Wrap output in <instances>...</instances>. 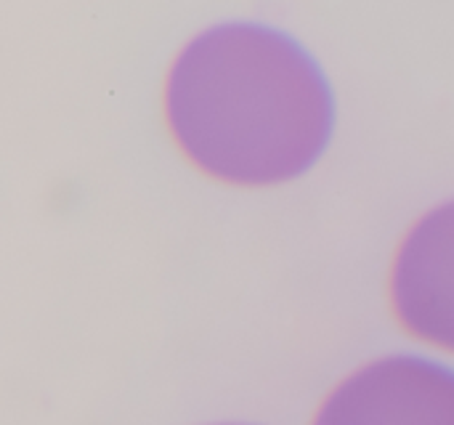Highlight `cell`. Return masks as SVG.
Returning <instances> with one entry per match:
<instances>
[{"instance_id":"obj_2","label":"cell","mask_w":454,"mask_h":425,"mask_svg":"<svg viewBox=\"0 0 454 425\" xmlns=\"http://www.w3.org/2000/svg\"><path fill=\"white\" fill-rule=\"evenodd\" d=\"M314 425H454V375L420 357H388L343 381Z\"/></svg>"},{"instance_id":"obj_3","label":"cell","mask_w":454,"mask_h":425,"mask_svg":"<svg viewBox=\"0 0 454 425\" xmlns=\"http://www.w3.org/2000/svg\"><path fill=\"white\" fill-rule=\"evenodd\" d=\"M394 306L420 341L452 349V213L428 216L404 242L394 269Z\"/></svg>"},{"instance_id":"obj_1","label":"cell","mask_w":454,"mask_h":425,"mask_svg":"<svg viewBox=\"0 0 454 425\" xmlns=\"http://www.w3.org/2000/svg\"><path fill=\"white\" fill-rule=\"evenodd\" d=\"M162 104L176 146L197 170L253 189L303 176L335 125L319 64L261 24H221L192 40L170 67Z\"/></svg>"}]
</instances>
